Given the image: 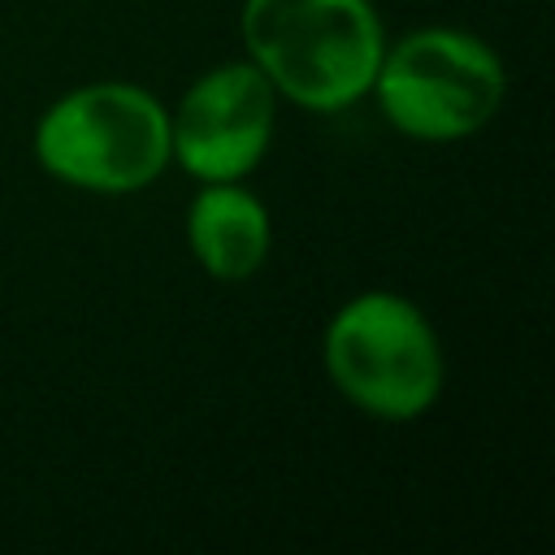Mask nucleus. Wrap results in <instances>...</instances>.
<instances>
[{
	"mask_svg": "<svg viewBox=\"0 0 555 555\" xmlns=\"http://www.w3.org/2000/svg\"><path fill=\"white\" fill-rule=\"evenodd\" d=\"M386 117L412 139H464L503 100L499 56L464 30H416L382 52L373 74Z\"/></svg>",
	"mask_w": 555,
	"mask_h": 555,
	"instance_id": "20e7f679",
	"label": "nucleus"
},
{
	"mask_svg": "<svg viewBox=\"0 0 555 555\" xmlns=\"http://www.w3.org/2000/svg\"><path fill=\"white\" fill-rule=\"evenodd\" d=\"M191 247L212 278H251L269 251V217L260 199L230 182H212L191 204Z\"/></svg>",
	"mask_w": 555,
	"mask_h": 555,
	"instance_id": "423d86ee",
	"label": "nucleus"
},
{
	"mask_svg": "<svg viewBox=\"0 0 555 555\" xmlns=\"http://www.w3.org/2000/svg\"><path fill=\"white\" fill-rule=\"evenodd\" d=\"M269 130L273 82L256 65H221L182 95L169 152L204 182H234L264 156Z\"/></svg>",
	"mask_w": 555,
	"mask_h": 555,
	"instance_id": "39448f33",
	"label": "nucleus"
},
{
	"mask_svg": "<svg viewBox=\"0 0 555 555\" xmlns=\"http://www.w3.org/2000/svg\"><path fill=\"white\" fill-rule=\"evenodd\" d=\"M35 152L43 169L82 191H139L169 160L165 108L126 82H95L56 100L39 130Z\"/></svg>",
	"mask_w": 555,
	"mask_h": 555,
	"instance_id": "f03ea898",
	"label": "nucleus"
},
{
	"mask_svg": "<svg viewBox=\"0 0 555 555\" xmlns=\"http://www.w3.org/2000/svg\"><path fill=\"white\" fill-rule=\"evenodd\" d=\"M243 39L256 69L317 113L360 100L382 61V22L369 0H247Z\"/></svg>",
	"mask_w": 555,
	"mask_h": 555,
	"instance_id": "f257e3e1",
	"label": "nucleus"
},
{
	"mask_svg": "<svg viewBox=\"0 0 555 555\" xmlns=\"http://www.w3.org/2000/svg\"><path fill=\"white\" fill-rule=\"evenodd\" d=\"M334 386L382 421L421 416L442 390V351L416 304L373 291L338 308L325 330Z\"/></svg>",
	"mask_w": 555,
	"mask_h": 555,
	"instance_id": "7ed1b4c3",
	"label": "nucleus"
}]
</instances>
